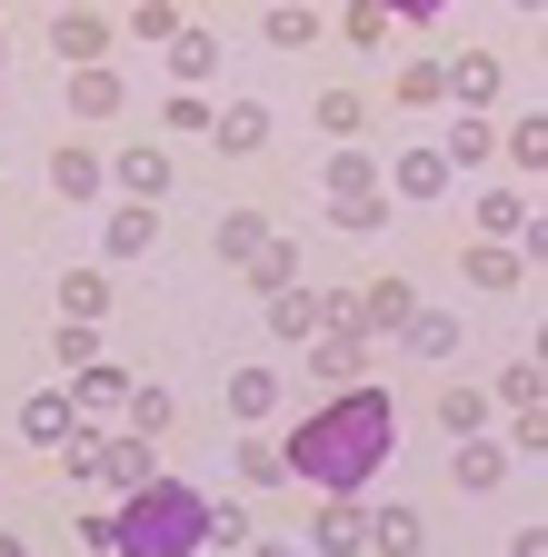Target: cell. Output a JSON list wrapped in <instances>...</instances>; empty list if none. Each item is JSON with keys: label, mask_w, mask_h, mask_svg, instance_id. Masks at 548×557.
Here are the masks:
<instances>
[{"label": "cell", "mask_w": 548, "mask_h": 557, "mask_svg": "<svg viewBox=\"0 0 548 557\" xmlns=\"http://www.w3.org/2000/svg\"><path fill=\"white\" fill-rule=\"evenodd\" d=\"M389 438H399V408H389V388H339V398H319L300 429H290V448H280V468L290 478H309L319 498H360V487L389 468Z\"/></svg>", "instance_id": "1"}, {"label": "cell", "mask_w": 548, "mask_h": 557, "mask_svg": "<svg viewBox=\"0 0 548 557\" xmlns=\"http://www.w3.org/2000/svg\"><path fill=\"white\" fill-rule=\"evenodd\" d=\"M210 547V498L190 478H150L110 508V557H199Z\"/></svg>", "instance_id": "2"}, {"label": "cell", "mask_w": 548, "mask_h": 557, "mask_svg": "<svg viewBox=\"0 0 548 557\" xmlns=\"http://www.w3.org/2000/svg\"><path fill=\"white\" fill-rule=\"evenodd\" d=\"M329 220H339V230H379V220H389V199H379L369 160H350V150L329 160Z\"/></svg>", "instance_id": "3"}, {"label": "cell", "mask_w": 548, "mask_h": 557, "mask_svg": "<svg viewBox=\"0 0 548 557\" xmlns=\"http://www.w3.org/2000/svg\"><path fill=\"white\" fill-rule=\"evenodd\" d=\"M360 369H369V338H360V329H319V338H309V379H319L329 398L360 388Z\"/></svg>", "instance_id": "4"}, {"label": "cell", "mask_w": 548, "mask_h": 557, "mask_svg": "<svg viewBox=\"0 0 548 557\" xmlns=\"http://www.w3.org/2000/svg\"><path fill=\"white\" fill-rule=\"evenodd\" d=\"M309 557H369V508L319 498V518H309Z\"/></svg>", "instance_id": "5"}, {"label": "cell", "mask_w": 548, "mask_h": 557, "mask_svg": "<svg viewBox=\"0 0 548 557\" xmlns=\"http://www.w3.org/2000/svg\"><path fill=\"white\" fill-rule=\"evenodd\" d=\"M110 180L141 199V209H160V199H170V150H160V139H130V150L110 160Z\"/></svg>", "instance_id": "6"}, {"label": "cell", "mask_w": 548, "mask_h": 557, "mask_svg": "<svg viewBox=\"0 0 548 557\" xmlns=\"http://www.w3.org/2000/svg\"><path fill=\"white\" fill-rule=\"evenodd\" d=\"M50 50L71 60V70H110V21L100 11H60L50 21Z\"/></svg>", "instance_id": "7"}, {"label": "cell", "mask_w": 548, "mask_h": 557, "mask_svg": "<svg viewBox=\"0 0 548 557\" xmlns=\"http://www.w3.org/2000/svg\"><path fill=\"white\" fill-rule=\"evenodd\" d=\"M409 319H419V299H409V278H369V289H360V338H399Z\"/></svg>", "instance_id": "8"}, {"label": "cell", "mask_w": 548, "mask_h": 557, "mask_svg": "<svg viewBox=\"0 0 548 557\" xmlns=\"http://www.w3.org/2000/svg\"><path fill=\"white\" fill-rule=\"evenodd\" d=\"M90 478H110L120 498H130V487H150L160 478L150 468V438H90Z\"/></svg>", "instance_id": "9"}, {"label": "cell", "mask_w": 548, "mask_h": 557, "mask_svg": "<svg viewBox=\"0 0 548 557\" xmlns=\"http://www.w3.org/2000/svg\"><path fill=\"white\" fill-rule=\"evenodd\" d=\"M21 438H31V448H71V438H81V408L60 398V388L21 398Z\"/></svg>", "instance_id": "10"}, {"label": "cell", "mask_w": 548, "mask_h": 557, "mask_svg": "<svg viewBox=\"0 0 548 557\" xmlns=\"http://www.w3.org/2000/svg\"><path fill=\"white\" fill-rule=\"evenodd\" d=\"M50 189H60V199H100V189H110V160L81 150V139H60V150H50Z\"/></svg>", "instance_id": "11"}, {"label": "cell", "mask_w": 548, "mask_h": 557, "mask_svg": "<svg viewBox=\"0 0 548 557\" xmlns=\"http://www.w3.org/2000/svg\"><path fill=\"white\" fill-rule=\"evenodd\" d=\"M439 81H449V100L489 110V100H499V60H489V50H459V60H439Z\"/></svg>", "instance_id": "12"}, {"label": "cell", "mask_w": 548, "mask_h": 557, "mask_svg": "<svg viewBox=\"0 0 548 557\" xmlns=\"http://www.w3.org/2000/svg\"><path fill=\"white\" fill-rule=\"evenodd\" d=\"M60 398H71L81 418H90V408H130V369H110V359H90V369H71V388H60Z\"/></svg>", "instance_id": "13"}, {"label": "cell", "mask_w": 548, "mask_h": 557, "mask_svg": "<svg viewBox=\"0 0 548 557\" xmlns=\"http://www.w3.org/2000/svg\"><path fill=\"white\" fill-rule=\"evenodd\" d=\"M429 547V518L419 508H379L369 518V557H419Z\"/></svg>", "instance_id": "14"}, {"label": "cell", "mask_w": 548, "mask_h": 557, "mask_svg": "<svg viewBox=\"0 0 548 557\" xmlns=\"http://www.w3.org/2000/svg\"><path fill=\"white\" fill-rule=\"evenodd\" d=\"M150 239H160V209H141V199H120V209H110V230H100L110 259H141Z\"/></svg>", "instance_id": "15"}, {"label": "cell", "mask_w": 548, "mask_h": 557, "mask_svg": "<svg viewBox=\"0 0 548 557\" xmlns=\"http://www.w3.org/2000/svg\"><path fill=\"white\" fill-rule=\"evenodd\" d=\"M459 278H468V289H528V259H519V249H489V239H478V249L459 259Z\"/></svg>", "instance_id": "16"}, {"label": "cell", "mask_w": 548, "mask_h": 557, "mask_svg": "<svg viewBox=\"0 0 548 557\" xmlns=\"http://www.w3.org/2000/svg\"><path fill=\"white\" fill-rule=\"evenodd\" d=\"M210 139H220L230 160H249L259 139H269V110H259V100H240V110H210Z\"/></svg>", "instance_id": "17"}, {"label": "cell", "mask_w": 548, "mask_h": 557, "mask_svg": "<svg viewBox=\"0 0 548 557\" xmlns=\"http://www.w3.org/2000/svg\"><path fill=\"white\" fill-rule=\"evenodd\" d=\"M478 239H528V189H489V199H478Z\"/></svg>", "instance_id": "18"}, {"label": "cell", "mask_w": 548, "mask_h": 557, "mask_svg": "<svg viewBox=\"0 0 548 557\" xmlns=\"http://www.w3.org/2000/svg\"><path fill=\"white\" fill-rule=\"evenodd\" d=\"M60 319H71V329H100V319H110V278H100V269L60 278Z\"/></svg>", "instance_id": "19"}, {"label": "cell", "mask_w": 548, "mask_h": 557, "mask_svg": "<svg viewBox=\"0 0 548 557\" xmlns=\"http://www.w3.org/2000/svg\"><path fill=\"white\" fill-rule=\"evenodd\" d=\"M360 129H369V100L360 90H319V139H329V150H350Z\"/></svg>", "instance_id": "20"}, {"label": "cell", "mask_w": 548, "mask_h": 557, "mask_svg": "<svg viewBox=\"0 0 548 557\" xmlns=\"http://www.w3.org/2000/svg\"><path fill=\"white\" fill-rule=\"evenodd\" d=\"M389 189L419 209V199H439L449 189V170H439V150H399V170H389Z\"/></svg>", "instance_id": "21"}, {"label": "cell", "mask_w": 548, "mask_h": 557, "mask_svg": "<svg viewBox=\"0 0 548 557\" xmlns=\"http://www.w3.org/2000/svg\"><path fill=\"white\" fill-rule=\"evenodd\" d=\"M280 408V369H230V418L249 429V418H269Z\"/></svg>", "instance_id": "22"}, {"label": "cell", "mask_w": 548, "mask_h": 557, "mask_svg": "<svg viewBox=\"0 0 548 557\" xmlns=\"http://www.w3.org/2000/svg\"><path fill=\"white\" fill-rule=\"evenodd\" d=\"M269 239H280V230H269L259 209H230V220H220V259H230V269H249V259H259Z\"/></svg>", "instance_id": "23"}, {"label": "cell", "mask_w": 548, "mask_h": 557, "mask_svg": "<svg viewBox=\"0 0 548 557\" xmlns=\"http://www.w3.org/2000/svg\"><path fill=\"white\" fill-rule=\"evenodd\" d=\"M319 319H329V309H319V289H280V299H269V329H280V338H300V348L319 338Z\"/></svg>", "instance_id": "24"}, {"label": "cell", "mask_w": 548, "mask_h": 557, "mask_svg": "<svg viewBox=\"0 0 548 557\" xmlns=\"http://www.w3.org/2000/svg\"><path fill=\"white\" fill-rule=\"evenodd\" d=\"M259 40H269V50H309V40H319V11L280 0V11H259Z\"/></svg>", "instance_id": "25"}, {"label": "cell", "mask_w": 548, "mask_h": 557, "mask_svg": "<svg viewBox=\"0 0 548 557\" xmlns=\"http://www.w3.org/2000/svg\"><path fill=\"white\" fill-rule=\"evenodd\" d=\"M120 110V70H71V120H110Z\"/></svg>", "instance_id": "26"}, {"label": "cell", "mask_w": 548, "mask_h": 557, "mask_svg": "<svg viewBox=\"0 0 548 557\" xmlns=\"http://www.w3.org/2000/svg\"><path fill=\"white\" fill-rule=\"evenodd\" d=\"M249 289H259V299H280V289H300V259H290V239H269V249L249 259Z\"/></svg>", "instance_id": "27"}, {"label": "cell", "mask_w": 548, "mask_h": 557, "mask_svg": "<svg viewBox=\"0 0 548 557\" xmlns=\"http://www.w3.org/2000/svg\"><path fill=\"white\" fill-rule=\"evenodd\" d=\"M439 170H489V120H459L439 139Z\"/></svg>", "instance_id": "28"}, {"label": "cell", "mask_w": 548, "mask_h": 557, "mask_svg": "<svg viewBox=\"0 0 548 557\" xmlns=\"http://www.w3.org/2000/svg\"><path fill=\"white\" fill-rule=\"evenodd\" d=\"M439 429L478 438V429H489V388H439Z\"/></svg>", "instance_id": "29"}, {"label": "cell", "mask_w": 548, "mask_h": 557, "mask_svg": "<svg viewBox=\"0 0 548 557\" xmlns=\"http://www.w3.org/2000/svg\"><path fill=\"white\" fill-rule=\"evenodd\" d=\"M499 478H509V448L499 438H468L459 448V487H499Z\"/></svg>", "instance_id": "30"}, {"label": "cell", "mask_w": 548, "mask_h": 557, "mask_svg": "<svg viewBox=\"0 0 548 557\" xmlns=\"http://www.w3.org/2000/svg\"><path fill=\"white\" fill-rule=\"evenodd\" d=\"M210 60H220L210 30H180V40H170V81H210Z\"/></svg>", "instance_id": "31"}, {"label": "cell", "mask_w": 548, "mask_h": 557, "mask_svg": "<svg viewBox=\"0 0 548 557\" xmlns=\"http://www.w3.org/2000/svg\"><path fill=\"white\" fill-rule=\"evenodd\" d=\"M439 100H449L439 60H409V70H399V110H439Z\"/></svg>", "instance_id": "32"}, {"label": "cell", "mask_w": 548, "mask_h": 557, "mask_svg": "<svg viewBox=\"0 0 548 557\" xmlns=\"http://www.w3.org/2000/svg\"><path fill=\"white\" fill-rule=\"evenodd\" d=\"M399 338H409V348H419V359H449V348H459V319H439V309H419V319H409Z\"/></svg>", "instance_id": "33"}, {"label": "cell", "mask_w": 548, "mask_h": 557, "mask_svg": "<svg viewBox=\"0 0 548 557\" xmlns=\"http://www.w3.org/2000/svg\"><path fill=\"white\" fill-rule=\"evenodd\" d=\"M339 30H350V40H360V50H379V40H389V30H399V21H389V11H379V0H350V11H339Z\"/></svg>", "instance_id": "34"}, {"label": "cell", "mask_w": 548, "mask_h": 557, "mask_svg": "<svg viewBox=\"0 0 548 557\" xmlns=\"http://www.w3.org/2000/svg\"><path fill=\"white\" fill-rule=\"evenodd\" d=\"M170 418H180V408H170V388H130V429H141V438H160Z\"/></svg>", "instance_id": "35"}, {"label": "cell", "mask_w": 548, "mask_h": 557, "mask_svg": "<svg viewBox=\"0 0 548 557\" xmlns=\"http://www.w3.org/2000/svg\"><path fill=\"white\" fill-rule=\"evenodd\" d=\"M130 30H141V40H160V50H170V40L190 30V21L170 11V0H141V11H130Z\"/></svg>", "instance_id": "36"}, {"label": "cell", "mask_w": 548, "mask_h": 557, "mask_svg": "<svg viewBox=\"0 0 548 557\" xmlns=\"http://www.w3.org/2000/svg\"><path fill=\"white\" fill-rule=\"evenodd\" d=\"M290 468H280V448H259V438H240V487H280Z\"/></svg>", "instance_id": "37"}, {"label": "cell", "mask_w": 548, "mask_h": 557, "mask_svg": "<svg viewBox=\"0 0 548 557\" xmlns=\"http://www.w3.org/2000/svg\"><path fill=\"white\" fill-rule=\"evenodd\" d=\"M50 359H60V369H90V359H100V338H90V329H71V319H60V338H50Z\"/></svg>", "instance_id": "38"}, {"label": "cell", "mask_w": 548, "mask_h": 557, "mask_svg": "<svg viewBox=\"0 0 548 557\" xmlns=\"http://www.w3.org/2000/svg\"><path fill=\"white\" fill-rule=\"evenodd\" d=\"M160 120H170V139H180V129H210V100H199V90H170Z\"/></svg>", "instance_id": "39"}, {"label": "cell", "mask_w": 548, "mask_h": 557, "mask_svg": "<svg viewBox=\"0 0 548 557\" xmlns=\"http://www.w3.org/2000/svg\"><path fill=\"white\" fill-rule=\"evenodd\" d=\"M499 388H509V408L528 418V408H538V359H509V379H499Z\"/></svg>", "instance_id": "40"}, {"label": "cell", "mask_w": 548, "mask_h": 557, "mask_svg": "<svg viewBox=\"0 0 548 557\" xmlns=\"http://www.w3.org/2000/svg\"><path fill=\"white\" fill-rule=\"evenodd\" d=\"M259 528H249V508H210V547H249Z\"/></svg>", "instance_id": "41"}, {"label": "cell", "mask_w": 548, "mask_h": 557, "mask_svg": "<svg viewBox=\"0 0 548 557\" xmlns=\"http://www.w3.org/2000/svg\"><path fill=\"white\" fill-rule=\"evenodd\" d=\"M509 150H519V170H538V160H548V129H538V120H519V129H509Z\"/></svg>", "instance_id": "42"}, {"label": "cell", "mask_w": 548, "mask_h": 557, "mask_svg": "<svg viewBox=\"0 0 548 557\" xmlns=\"http://www.w3.org/2000/svg\"><path fill=\"white\" fill-rule=\"evenodd\" d=\"M0 557H31V547H21V537H11V528H0Z\"/></svg>", "instance_id": "43"}, {"label": "cell", "mask_w": 548, "mask_h": 557, "mask_svg": "<svg viewBox=\"0 0 548 557\" xmlns=\"http://www.w3.org/2000/svg\"><path fill=\"white\" fill-rule=\"evenodd\" d=\"M249 557H290V547H269V537H249Z\"/></svg>", "instance_id": "44"}]
</instances>
